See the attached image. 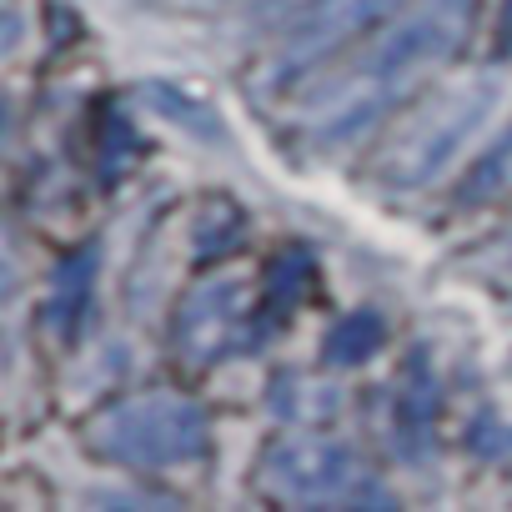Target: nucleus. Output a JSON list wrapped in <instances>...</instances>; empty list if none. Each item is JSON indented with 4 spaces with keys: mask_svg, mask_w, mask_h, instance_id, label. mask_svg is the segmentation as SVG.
I'll use <instances>...</instances> for the list:
<instances>
[{
    "mask_svg": "<svg viewBox=\"0 0 512 512\" xmlns=\"http://www.w3.org/2000/svg\"><path fill=\"white\" fill-rule=\"evenodd\" d=\"M502 36L512 41V0H502Z\"/></svg>",
    "mask_w": 512,
    "mask_h": 512,
    "instance_id": "11",
    "label": "nucleus"
},
{
    "mask_svg": "<svg viewBox=\"0 0 512 512\" xmlns=\"http://www.w3.org/2000/svg\"><path fill=\"white\" fill-rule=\"evenodd\" d=\"M512 181V136L492 151V161L472 176V186H467V196H492V191H502Z\"/></svg>",
    "mask_w": 512,
    "mask_h": 512,
    "instance_id": "10",
    "label": "nucleus"
},
{
    "mask_svg": "<svg viewBox=\"0 0 512 512\" xmlns=\"http://www.w3.org/2000/svg\"><path fill=\"white\" fill-rule=\"evenodd\" d=\"M497 101H502V86H497L492 76H487V81L452 86L447 96L427 101V106L392 136V146L382 151V161H377L382 181L397 186V191L427 186V181H432L437 171H447L452 156L492 121Z\"/></svg>",
    "mask_w": 512,
    "mask_h": 512,
    "instance_id": "3",
    "label": "nucleus"
},
{
    "mask_svg": "<svg viewBox=\"0 0 512 512\" xmlns=\"http://www.w3.org/2000/svg\"><path fill=\"white\" fill-rule=\"evenodd\" d=\"M432 417H437V382H432L427 367L417 362V367L397 382V392H392L387 432H392L397 457H402V452H407L412 462L427 457V447H432Z\"/></svg>",
    "mask_w": 512,
    "mask_h": 512,
    "instance_id": "7",
    "label": "nucleus"
},
{
    "mask_svg": "<svg viewBox=\"0 0 512 512\" xmlns=\"http://www.w3.org/2000/svg\"><path fill=\"white\" fill-rule=\"evenodd\" d=\"M86 442L106 462H121L136 472H176L211 452V417L196 397L156 387L96 412L86 427Z\"/></svg>",
    "mask_w": 512,
    "mask_h": 512,
    "instance_id": "2",
    "label": "nucleus"
},
{
    "mask_svg": "<svg viewBox=\"0 0 512 512\" xmlns=\"http://www.w3.org/2000/svg\"><path fill=\"white\" fill-rule=\"evenodd\" d=\"M262 482L272 487V497L302 502V507H362V502L387 507L362 452H352L347 442L317 437V432L277 442L262 457Z\"/></svg>",
    "mask_w": 512,
    "mask_h": 512,
    "instance_id": "4",
    "label": "nucleus"
},
{
    "mask_svg": "<svg viewBox=\"0 0 512 512\" xmlns=\"http://www.w3.org/2000/svg\"><path fill=\"white\" fill-rule=\"evenodd\" d=\"M91 272H96V256H86V267H81V256H76V262H66V267L56 272V297L46 302V317H51V322H61V332H66V337H71V332H76V322H81Z\"/></svg>",
    "mask_w": 512,
    "mask_h": 512,
    "instance_id": "9",
    "label": "nucleus"
},
{
    "mask_svg": "<svg viewBox=\"0 0 512 512\" xmlns=\"http://www.w3.org/2000/svg\"><path fill=\"white\" fill-rule=\"evenodd\" d=\"M241 282L226 277V282H206L186 297L181 317H176V347L186 362L196 367H211L231 352H251L256 347V287L246 302H241Z\"/></svg>",
    "mask_w": 512,
    "mask_h": 512,
    "instance_id": "5",
    "label": "nucleus"
},
{
    "mask_svg": "<svg viewBox=\"0 0 512 512\" xmlns=\"http://www.w3.org/2000/svg\"><path fill=\"white\" fill-rule=\"evenodd\" d=\"M382 342H387L382 317L377 312H357V317L337 322V332L327 337L322 357H327V367H362V362H372L382 352Z\"/></svg>",
    "mask_w": 512,
    "mask_h": 512,
    "instance_id": "8",
    "label": "nucleus"
},
{
    "mask_svg": "<svg viewBox=\"0 0 512 512\" xmlns=\"http://www.w3.org/2000/svg\"><path fill=\"white\" fill-rule=\"evenodd\" d=\"M472 16H477V0H422L417 11H407L317 101L312 141L317 146H337V141H352L357 131H367L377 116H387L422 76H432L467 41Z\"/></svg>",
    "mask_w": 512,
    "mask_h": 512,
    "instance_id": "1",
    "label": "nucleus"
},
{
    "mask_svg": "<svg viewBox=\"0 0 512 512\" xmlns=\"http://www.w3.org/2000/svg\"><path fill=\"white\" fill-rule=\"evenodd\" d=\"M407 0H312L302 26L287 36L282 56H277V81H292L312 66H322L332 51L352 46L357 36L377 31L387 16H397Z\"/></svg>",
    "mask_w": 512,
    "mask_h": 512,
    "instance_id": "6",
    "label": "nucleus"
}]
</instances>
